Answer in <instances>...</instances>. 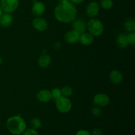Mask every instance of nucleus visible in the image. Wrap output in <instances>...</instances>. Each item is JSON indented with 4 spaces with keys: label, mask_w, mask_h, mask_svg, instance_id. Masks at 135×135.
Returning a JSON list of instances; mask_svg holds the SVG:
<instances>
[{
    "label": "nucleus",
    "mask_w": 135,
    "mask_h": 135,
    "mask_svg": "<svg viewBox=\"0 0 135 135\" xmlns=\"http://www.w3.org/2000/svg\"><path fill=\"white\" fill-rule=\"evenodd\" d=\"M2 13H3V11H2V9H1V6H0V16H1V14H2Z\"/></svg>",
    "instance_id": "nucleus-31"
},
{
    "label": "nucleus",
    "mask_w": 135,
    "mask_h": 135,
    "mask_svg": "<svg viewBox=\"0 0 135 135\" xmlns=\"http://www.w3.org/2000/svg\"><path fill=\"white\" fill-rule=\"evenodd\" d=\"M19 5V0H1L0 6L5 13H12L15 11Z\"/></svg>",
    "instance_id": "nucleus-5"
},
{
    "label": "nucleus",
    "mask_w": 135,
    "mask_h": 135,
    "mask_svg": "<svg viewBox=\"0 0 135 135\" xmlns=\"http://www.w3.org/2000/svg\"><path fill=\"white\" fill-rule=\"evenodd\" d=\"M73 23V30H75L80 34L85 32L87 30L86 23L83 18H75Z\"/></svg>",
    "instance_id": "nucleus-11"
},
{
    "label": "nucleus",
    "mask_w": 135,
    "mask_h": 135,
    "mask_svg": "<svg viewBox=\"0 0 135 135\" xmlns=\"http://www.w3.org/2000/svg\"><path fill=\"white\" fill-rule=\"evenodd\" d=\"M110 102V98L105 94L99 93L94 97V104L98 107H106Z\"/></svg>",
    "instance_id": "nucleus-7"
},
{
    "label": "nucleus",
    "mask_w": 135,
    "mask_h": 135,
    "mask_svg": "<svg viewBox=\"0 0 135 135\" xmlns=\"http://www.w3.org/2000/svg\"><path fill=\"white\" fill-rule=\"evenodd\" d=\"M30 126L32 129L37 130L42 127V121L38 117H34L30 121Z\"/></svg>",
    "instance_id": "nucleus-20"
},
{
    "label": "nucleus",
    "mask_w": 135,
    "mask_h": 135,
    "mask_svg": "<svg viewBox=\"0 0 135 135\" xmlns=\"http://www.w3.org/2000/svg\"><path fill=\"white\" fill-rule=\"evenodd\" d=\"M109 79L114 84H119L123 79V76L121 71L118 70H112L109 73Z\"/></svg>",
    "instance_id": "nucleus-13"
},
{
    "label": "nucleus",
    "mask_w": 135,
    "mask_h": 135,
    "mask_svg": "<svg viewBox=\"0 0 135 135\" xmlns=\"http://www.w3.org/2000/svg\"><path fill=\"white\" fill-rule=\"evenodd\" d=\"M33 28L39 32H44L46 30L48 27V23L47 21L41 17H37L34 18L32 22Z\"/></svg>",
    "instance_id": "nucleus-8"
},
{
    "label": "nucleus",
    "mask_w": 135,
    "mask_h": 135,
    "mask_svg": "<svg viewBox=\"0 0 135 135\" xmlns=\"http://www.w3.org/2000/svg\"><path fill=\"white\" fill-rule=\"evenodd\" d=\"M13 21V17L11 13H2L0 16V25L3 27H8L10 26Z\"/></svg>",
    "instance_id": "nucleus-14"
},
{
    "label": "nucleus",
    "mask_w": 135,
    "mask_h": 135,
    "mask_svg": "<svg viewBox=\"0 0 135 135\" xmlns=\"http://www.w3.org/2000/svg\"><path fill=\"white\" fill-rule=\"evenodd\" d=\"M127 40L129 44L134 45L135 44V32H129V34H127Z\"/></svg>",
    "instance_id": "nucleus-24"
},
{
    "label": "nucleus",
    "mask_w": 135,
    "mask_h": 135,
    "mask_svg": "<svg viewBox=\"0 0 135 135\" xmlns=\"http://www.w3.org/2000/svg\"><path fill=\"white\" fill-rule=\"evenodd\" d=\"M86 26L88 32L93 36H100L104 33V25L98 18H91L86 24Z\"/></svg>",
    "instance_id": "nucleus-3"
},
{
    "label": "nucleus",
    "mask_w": 135,
    "mask_h": 135,
    "mask_svg": "<svg viewBox=\"0 0 135 135\" xmlns=\"http://www.w3.org/2000/svg\"><path fill=\"white\" fill-rule=\"evenodd\" d=\"M99 5L100 6H101L102 9H105V10H108V9L112 8L113 5V0H101Z\"/></svg>",
    "instance_id": "nucleus-19"
},
{
    "label": "nucleus",
    "mask_w": 135,
    "mask_h": 135,
    "mask_svg": "<svg viewBox=\"0 0 135 135\" xmlns=\"http://www.w3.org/2000/svg\"><path fill=\"white\" fill-rule=\"evenodd\" d=\"M57 1H59V3H63V2H65V1H69V0H57Z\"/></svg>",
    "instance_id": "nucleus-30"
},
{
    "label": "nucleus",
    "mask_w": 135,
    "mask_h": 135,
    "mask_svg": "<svg viewBox=\"0 0 135 135\" xmlns=\"http://www.w3.org/2000/svg\"><path fill=\"white\" fill-rule=\"evenodd\" d=\"M75 135H91V133L90 132L85 129H81V130L78 131Z\"/></svg>",
    "instance_id": "nucleus-26"
},
{
    "label": "nucleus",
    "mask_w": 135,
    "mask_h": 135,
    "mask_svg": "<svg viewBox=\"0 0 135 135\" xmlns=\"http://www.w3.org/2000/svg\"><path fill=\"white\" fill-rule=\"evenodd\" d=\"M94 41V36H93L89 32H85L83 33L80 35L79 42L81 44L84 45V46H90L93 43Z\"/></svg>",
    "instance_id": "nucleus-15"
},
{
    "label": "nucleus",
    "mask_w": 135,
    "mask_h": 135,
    "mask_svg": "<svg viewBox=\"0 0 135 135\" xmlns=\"http://www.w3.org/2000/svg\"><path fill=\"white\" fill-rule=\"evenodd\" d=\"M100 11V5L96 1H91L86 8V14L89 18H92L98 15Z\"/></svg>",
    "instance_id": "nucleus-6"
},
{
    "label": "nucleus",
    "mask_w": 135,
    "mask_h": 135,
    "mask_svg": "<svg viewBox=\"0 0 135 135\" xmlns=\"http://www.w3.org/2000/svg\"><path fill=\"white\" fill-rule=\"evenodd\" d=\"M69 1L72 3L75 4V5H79V4L84 2V0H69Z\"/></svg>",
    "instance_id": "nucleus-28"
},
{
    "label": "nucleus",
    "mask_w": 135,
    "mask_h": 135,
    "mask_svg": "<svg viewBox=\"0 0 135 135\" xmlns=\"http://www.w3.org/2000/svg\"><path fill=\"white\" fill-rule=\"evenodd\" d=\"M51 99H54V100H57L62 96L61 91V89L58 88H54L51 91Z\"/></svg>",
    "instance_id": "nucleus-21"
},
{
    "label": "nucleus",
    "mask_w": 135,
    "mask_h": 135,
    "mask_svg": "<svg viewBox=\"0 0 135 135\" xmlns=\"http://www.w3.org/2000/svg\"><path fill=\"white\" fill-rule=\"evenodd\" d=\"M61 91L62 96H65V97H69V96H72L73 94V89L71 87L69 86H65L61 90Z\"/></svg>",
    "instance_id": "nucleus-22"
},
{
    "label": "nucleus",
    "mask_w": 135,
    "mask_h": 135,
    "mask_svg": "<svg viewBox=\"0 0 135 135\" xmlns=\"http://www.w3.org/2000/svg\"><path fill=\"white\" fill-rule=\"evenodd\" d=\"M80 35L79 33L76 32L74 30H71L68 31L65 34L64 38L65 40L67 43L70 44H73L79 42L80 39Z\"/></svg>",
    "instance_id": "nucleus-10"
},
{
    "label": "nucleus",
    "mask_w": 135,
    "mask_h": 135,
    "mask_svg": "<svg viewBox=\"0 0 135 135\" xmlns=\"http://www.w3.org/2000/svg\"><path fill=\"white\" fill-rule=\"evenodd\" d=\"M77 9L76 5L69 1L59 3L54 9V16L58 21L69 23L76 18Z\"/></svg>",
    "instance_id": "nucleus-1"
},
{
    "label": "nucleus",
    "mask_w": 135,
    "mask_h": 135,
    "mask_svg": "<svg viewBox=\"0 0 135 135\" xmlns=\"http://www.w3.org/2000/svg\"><path fill=\"white\" fill-rule=\"evenodd\" d=\"M22 135H39V134L36 130L30 128V129H26L22 133Z\"/></svg>",
    "instance_id": "nucleus-25"
},
{
    "label": "nucleus",
    "mask_w": 135,
    "mask_h": 135,
    "mask_svg": "<svg viewBox=\"0 0 135 135\" xmlns=\"http://www.w3.org/2000/svg\"><path fill=\"white\" fill-rule=\"evenodd\" d=\"M91 113H92L94 117H98L102 115V109H100V107L96 105V106L91 108Z\"/></svg>",
    "instance_id": "nucleus-23"
},
{
    "label": "nucleus",
    "mask_w": 135,
    "mask_h": 135,
    "mask_svg": "<svg viewBox=\"0 0 135 135\" xmlns=\"http://www.w3.org/2000/svg\"><path fill=\"white\" fill-rule=\"evenodd\" d=\"M36 98L39 102L42 103L48 102L51 100V91L48 90H41L37 93Z\"/></svg>",
    "instance_id": "nucleus-12"
},
{
    "label": "nucleus",
    "mask_w": 135,
    "mask_h": 135,
    "mask_svg": "<svg viewBox=\"0 0 135 135\" xmlns=\"http://www.w3.org/2000/svg\"><path fill=\"white\" fill-rule=\"evenodd\" d=\"M90 133L91 135H103L102 131L99 128L94 129V130H92V131Z\"/></svg>",
    "instance_id": "nucleus-27"
},
{
    "label": "nucleus",
    "mask_w": 135,
    "mask_h": 135,
    "mask_svg": "<svg viewBox=\"0 0 135 135\" xmlns=\"http://www.w3.org/2000/svg\"><path fill=\"white\" fill-rule=\"evenodd\" d=\"M51 57L48 54H44V55H41L39 57L38 61V65L41 67V68H46L48 67L51 63Z\"/></svg>",
    "instance_id": "nucleus-16"
},
{
    "label": "nucleus",
    "mask_w": 135,
    "mask_h": 135,
    "mask_svg": "<svg viewBox=\"0 0 135 135\" xmlns=\"http://www.w3.org/2000/svg\"><path fill=\"white\" fill-rule=\"evenodd\" d=\"M3 59L1 57H0V65H1L3 64Z\"/></svg>",
    "instance_id": "nucleus-29"
},
{
    "label": "nucleus",
    "mask_w": 135,
    "mask_h": 135,
    "mask_svg": "<svg viewBox=\"0 0 135 135\" xmlns=\"http://www.w3.org/2000/svg\"><path fill=\"white\" fill-rule=\"evenodd\" d=\"M117 44L118 47L121 48H125L128 46L129 43H128L127 36L125 33H121L118 35L117 38Z\"/></svg>",
    "instance_id": "nucleus-17"
},
{
    "label": "nucleus",
    "mask_w": 135,
    "mask_h": 135,
    "mask_svg": "<svg viewBox=\"0 0 135 135\" xmlns=\"http://www.w3.org/2000/svg\"><path fill=\"white\" fill-rule=\"evenodd\" d=\"M72 102L67 97L62 96L55 100V106L60 113H66L70 112L72 108Z\"/></svg>",
    "instance_id": "nucleus-4"
},
{
    "label": "nucleus",
    "mask_w": 135,
    "mask_h": 135,
    "mask_svg": "<svg viewBox=\"0 0 135 135\" xmlns=\"http://www.w3.org/2000/svg\"><path fill=\"white\" fill-rule=\"evenodd\" d=\"M6 127L11 134L20 135L26 129V123L21 116H12L7 120Z\"/></svg>",
    "instance_id": "nucleus-2"
},
{
    "label": "nucleus",
    "mask_w": 135,
    "mask_h": 135,
    "mask_svg": "<svg viewBox=\"0 0 135 135\" xmlns=\"http://www.w3.org/2000/svg\"><path fill=\"white\" fill-rule=\"evenodd\" d=\"M124 26L127 31L134 32L135 31V21L133 18H128L125 21Z\"/></svg>",
    "instance_id": "nucleus-18"
},
{
    "label": "nucleus",
    "mask_w": 135,
    "mask_h": 135,
    "mask_svg": "<svg viewBox=\"0 0 135 135\" xmlns=\"http://www.w3.org/2000/svg\"><path fill=\"white\" fill-rule=\"evenodd\" d=\"M46 11L45 4L42 1H34L32 7V13L36 17H41Z\"/></svg>",
    "instance_id": "nucleus-9"
}]
</instances>
